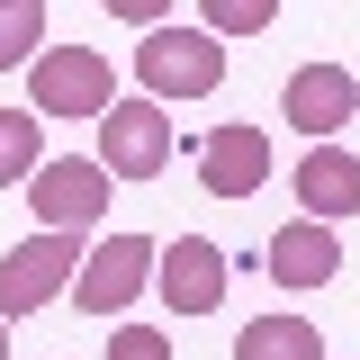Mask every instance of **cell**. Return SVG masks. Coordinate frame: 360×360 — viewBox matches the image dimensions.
I'll return each mask as SVG.
<instances>
[{"instance_id": "2", "label": "cell", "mask_w": 360, "mask_h": 360, "mask_svg": "<svg viewBox=\"0 0 360 360\" xmlns=\"http://www.w3.org/2000/svg\"><path fill=\"white\" fill-rule=\"evenodd\" d=\"M27 108L37 117H108L117 108V72L99 45H45L27 72Z\"/></svg>"}, {"instance_id": "7", "label": "cell", "mask_w": 360, "mask_h": 360, "mask_svg": "<svg viewBox=\"0 0 360 360\" xmlns=\"http://www.w3.org/2000/svg\"><path fill=\"white\" fill-rule=\"evenodd\" d=\"M279 117L297 135H315V144H333L360 117V72H342V63H297L288 90H279Z\"/></svg>"}, {"instance_id": "6", "label": "cell", "mask_w": 360, "mask_h": 360, "mask_svg": "<svg viewBox=\"0 0 360 360\" xmlns=\"http://www.w3.org/2000/svg\"><path fill=\"white\" fill-rule=\"evenodd\" d=\"M99 162H108L117 189L127 180H162V162H172V108L162 99H117L99 117Z\"/></svg>"}, {"instance_id": "15", "label": "cell", "mask_w": 360, "mask_h": 360, "mask_svg": "<svg viewBox=\"0 0 360 360\" xmlns=\"http://www.w3.org/2000/svg\"><path fill=\"white\" fill-rule=\"evenodd\" d=\"M270 18H279V0H207V9H198V27H207V37H262Z\"/></svg>"}, {"instance_id": "17", "label": "cell", "mask_w": 360, "mask_h": 360, "mask_svg": "<svg viewBox=\"0 0 360 360\" xmlns=\"http://www.w3.org/2000/svg\"><path fill=\"white\" fill-rule=\"evenodd\" d=\"M0 360H9V324H0Z\"/></svg>"}, {"instance_id": "13", "label": "cell", "mask_w": 360, "mask_h": 360, "mask_svg": "<svg viewBox=\"0 0 360 360\" xmlns=\"http://www.w3.org/2000/svg\"><path fill=\"white\" fill-rule=\"evenodd\" d=\"M37 108H0V189H27V180L45 172V153H37Z\"/></svg>"}, {"instance_id": "9", "label": "cell", "mask_w": 360, "mask_h": 360, "mask_svg": "<svg viewBox=\"0 0 360 360\" xmlns=\"http://www.w3.org/2000/svg\"><path fill=\"white\" fill-rule=\"evenodd\" d=\"M198 180L217 189V198H252L270 180V135L252 127V117H225V127L198 135Z\"/></svg>"}, {"instance_id": "8", "label": "cell", "mask_w": 360, "mask_h": 360, "mask_svg": "<svg viewBox=\"0 0 360 360\" xmlns=\"http://www.w3.org/2000/svg\"><path fill=\"white\" fill-rule=\"evenodd\" d=\"M225 243H207V234H180V243H162V262H153V297L172 315H217L225 307Z\"/></svg>"}, {"instance_id": "14", "label": "cell", "mask_w": 360, "mask_h": 360, "mask_svg": "<svg viewBox=\"0 0 360 360\" xmlns=\"http://www.w3.org/2000/svg\"><path fill=\"white\" fill-rule=\"evenodd\" d=\"M37 37H45V0H0V72H37Z\"/></svg>"}, {"instance_id": "11", "label": "cell", "mask_w": 360, "mask_h": 360, "mask_svg": "<svg viewBox=\"0 0 360 360\" xmlns=\"http://www.w3.org/2000/svg\"><path fill=\"white\" fill-rule=\"evenodd\" d=\"M297 198H307L315 225L360 217V153H342V144H307V162H297Z\"/></svg>"}, {"instance_id": "5", "label": "cell", "mask_w": 360, "mask_h": 360, "mask_svg": "<svg viewBox=\"0 0 360 360\" xmlns=\"http://www.w3.org/2000/svg\"><path fill=\"white\" fill-rule=\"evenodd\" d=\"M153 262H162L153 234H108V243H90V252H82V279H72V307H82V315L135 307V297L153 288Z\"/></svg>"}, {"instance_id": "3", "label": "cell", "mask_w": 360, "mask_h": 360, "mask_svg": "<svg viewBox=\"0 0 360 360\" xmlns=\"http://www.w3.org/2000/svg\"><path fill=\"white\" fill-rule=\"evenodd\" d=\"M82 234H27L18 252H0V324H18V315H37V307H54L72 279H82Z\"/></svg>"}, {"instance_id": "4", "label": "cell", "mask_w": 360, "mask_h": 360, "mask_svg": "<svg viewBox=\"0 0 360 360\" xmlns=\"http://www.w3.org/2000/svg\"><path fill=\"white\" fill-rule=\"evenodd\" d=\"M108 162L99 153H45V172L27 180V198H37V225L45 234H82V225L108 217Z\"/></svg>"}, {"instance_id": "10", "label": "cell", "mask_w": 360, "mask_h": 360, "mask_svg": "<svg viewBox=\"0 0 360 360\" xmlns=\"http://www.w3.org/2000/svg\"><path fill=\"white\" fill-rule=\"evenodd\" d=\"M262 270L279 279V288H324V279L342 270V243H333V225L297 217V225H279V234L262 243Z\"/></svg>"}, {"instance_id": "1", "label": "cell", "mask_w": 360, "mask_h": 360, "mask_svg": "<svg viewBox=\"0 0 360 360\" xmlns=\"http://www.w3.org/2000/svg\"><path fill=\"white\" fill-rule=\"evenodd\" d=\"M135 82H144V99H207V90H225V45L207 37V27H153V37L135 45Z\"/></svg>"}, {"instance_id": "12", "label": "cell", "mask_w": 360, "mask_h": 360, "mask_svg": "<svg viewBox=\"0 0 360 360\" xmlns=\"http://www.w3.org/2000/svg\"><path fill=\"white\" fill-rule=\"evenodd\" d=\"M234 360H324V333L307 315H252L234 333Z\"/></svg>"}, {"instance_id": "16", "label": "cell", "mask_w": 360, "mask_h": 360, "mask_svg": "<svg viewBox=\"0 0 360 360\" xmlns=\"http://www.w3.org/2000/svg\"><path fill=\"white\" fill-rule=\"evenodd\" d=\"M108 360H172L162 324H108Z\"/></svg>"}]
</instances>
